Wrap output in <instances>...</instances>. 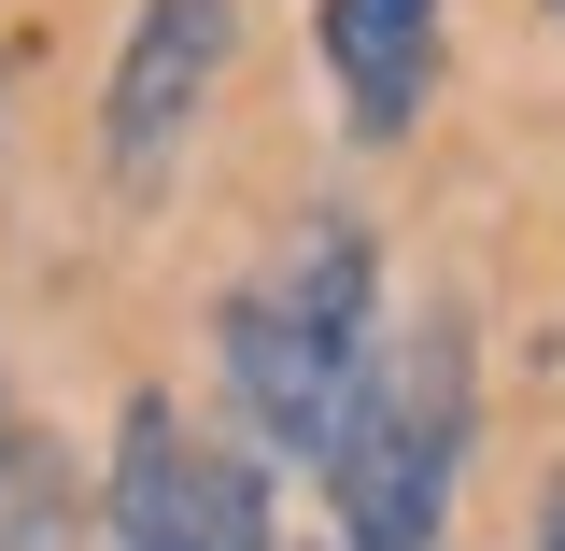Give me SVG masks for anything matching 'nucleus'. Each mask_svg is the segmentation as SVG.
I'll use <instances>...</instances> for the list:
<instances>
[{
	"label": "nucleus",
	"instance_id": "f257e3e1",
	"mask_svg": "<svg viewBox=\"0 0 565 551\" xmlns=\"http://www.w3.org/2000/svg\"><path fill=\"white\" fill-rule=\"evenodd\" d=\"M226 382L282 467H340L353 411L382 382V255L353 212H311L282 241V269L226 311Z\"/></svg>",
	"mask_w": 565,
	"mask_h": 551
},
{
	"label": "nucleus",
	"instance_id": "f03ea898",
	"mask_svg": "<svg viewBox=\"0 0 565 551\" xmlns=\"http://www.w3.org/2000/svg\"><path fill=\"white\" fill-rule=\"evenodd\" d=\"M452 467H467V311H424L411 340L382 353L367 411H353L340 467V551H438V509H452Z\"/></svg>",
	"mask_w": 565,
	"mask_h": 551
},
{
	"label": "nucleus",
	"instance_id": "7ed1b4c3",
	"mask_svg": "<svg viewBox=\"0 0 565 551\" xmlns=\"http://www.w3.org/2000/svg\"><path fill=\"white\" fill-rule=\"evenodd\" d=\"M226 43H241L226 0H141L128 57H114V114H99V128H114V184H156V170H170V141L199 128Z\"/></svg>",
	"mask_w": 565,
	"mask_h": 551
},
{
	"label": "nucleus",
	"instance_id": "20e7f679",
	"mask_svg": "<svg viewBox=\"0 0 565 551\" xmlns=\"http://www.w3.org/2000/svg\"><path fill=\"white\" fill-rule=\"evenodd\" d=\"M326 71L353 99V141L424 128V99H438V0H326Z\"/></svg>",
	"mask_w": 565,
	"mask_h": 551
},
{
	"label": "nucleus",
	"instance_id": "39448f33",
	"mask_svg": "<svg viewBox=\"0 0 565 551\" xmlns=\"http://www.w3.org/2000/svg\"><path fill=\"white\" fill-rule=\"evenodd\" d=\"M537 551H565V481H552V509H537Z\"/></svg>",
	"mask_w": 565,
	"mask_h": 551
},
{
	"label": "nucleus",
	"instance_id": "423d86ee",
	"mask_svg": "<svg viewBox=\"0 0 565 551\" xmlns=\"http://www.w3.org/2000/svg\"><path fill=\"white\" fill-rule=\"evenodd\" d=\"M552 14H565V0H552Z\"/></svg>",
	"mask_w": 565,
	"mask_h": 551
}]
</instances>
